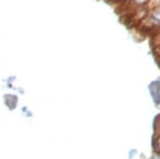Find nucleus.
Returning <instances> with one entry per match:
<instances>
[{
    "instance_id": "1",
    "label": "nucleus",
    "mask_w": 160,
    "mask_h": 159,
    "mask_svg": "<svg viewBox=\"0 0 160 159\" xmlns=\"http://www.w3.org/2000/svg\"><path fill=\"white\" fill-rule=\"evenodd\" d=\"M148 90L154 102L156 105H159L160 104V78L152 81L148 86Z\"/></svg>"
},
{
    "instance_id": "2",
    "label": "nucleus",
    "mask_w": 160,
    "mask_h": 159,
    "mask_svg": "<svg viewBox=\"0 0 160 159\" xmlns=\"http://www.w3.org/2000/svg\"><path fill=\"white\" fill-rule=\"evenodd\" d=\"M3 102L4 105L7 106L8 109L14 110L17 107V102H18V97L15 94H4L3 95Z\"/></svg>"
},
{
    "instance_id": "3",
    "label": "nucleus",
    "mask_w": 160,
    "mask_h": 159,
    "mask_svg": "<svg viewBox=\"0 0 160 159\" xmlns=\"http://www.w3.org/2000/svg\"><path fill=\"white\" fill-rule=\"evenodd\" d=\"M152 0H129V3L137 10L148 9V6H151Z\"/></svg>"
},
{
    "instance_id": "4",
    "label": "nucleus",
    "mask_w": 160,
    "mask_h": 159,
    "mask_svg": "<svg viewBox=\"0 0 160 159\" xmlns=\"http://www.w3.org/2000/svg\"><path fill=\"white\" fill-rule=\"evenodd\" d=\"M154 50H155V55H156L157 60L160 61V45H155Z\"/></svg>"
},
{
    "instance_id": "5",
    "label": "nucleus",
    "mask_w": 160,
    "mask_h": 159,
    "mask_svg": "<svg viewBox=\"0 0 160 159\" xmlns=\"http://www.w3.org/2000/svg\"><path fill=\"white\" fill-rule=\"evenodd\" d=\"M22 113L25 115V117H32V112H30V110L27 108V107H22Z\"/></svg>"
},
{
    "instance_id": "6",
    "label": "nucleus",
    "mask_w": 160,
    "mask_h": 159,
    "mask_svg": "<svg viewBox=\"0 0 160 159\" xmlns=\"http://www.w3.org/2000/svg\"><path fill=\"white\" fill-rule=\"evenodd\" d=\"M154 43H155V45H160V29H159V32L155 35Z\"/></svg>"
},
{
    "instance_id": "7",
    "label": "nucleus",
    "mask_w": 160,
    "mask_h": 159,
    "mask_svg": "<svg viewBox=\"0 0 160 159\" xmlns=\"http://www.w3.org/2000/svg\"><path fill=\"white\" fill-rule=\"evenodd\" d=\"M110 1H113V2H118V1H123V0H110Z\"/></svg>"
},
{
    "instance_id": "8",
    "label": "nucleus",
    "mask_w": 160,
    "mask_h": 159,
    "mask_svg": "<svg viewBox=\"0 0 160 159\" xmlns=\"http://www.w3.org/2000/svg\"><path fill=\"white\" fill-rule=\"evenodd\" d=\"M158 122H159V126H160V117H158Z\"/></svg>"
},
{
    "instance_id": "9",
    "label": "nucleus",
    "mask_w": 160,
    "mask_h": 159,
    "mask_svg": "<svg viewBox=\"0 0 160 159\" xmlns=\"http://www.w3.org/2000/svg\"><path fill=\"white\" fill-rule=\"evenodd\" d=\"M159 151H160V142H159Z\"/></svg>"
}]
</instances>
